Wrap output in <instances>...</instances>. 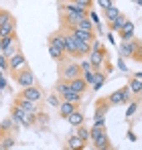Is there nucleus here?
<instances>
[{
	"label": "nucleus",
	"mask_w": 142,
	"mask_h": 150,
	"mask_svg": "<svg viewBox=\"0 0 142 150\" xmlns=\"http://www.w3.org/2000/svg\"><path fill=\"white\" fill-rule=\"evenodd\" d=\"M108 101H110V105H124V103H130V101H132V93H130L128 85H124V87H120V89H116V91H112V93L108 96Z\"/></svg>",
	"instance_id": "0eeeda50"
},
{
	"label": "nucleus",
	"mask_w": 142,
	"mask_h": 150,
	"mask_svg": "<svg viewBox=\"0 0 142 150\" xmlns=\"http://www.w3.org/2000/svg\"><path fill=\"white\" fill-rule=\"evenodd\" d=\"M6 87H8V81H6V77H4V75H2V77H0V89H2V91H4V89H6Z\"/></svg>",
	"instance_id": "c9c22d12"
},
{
	"label": "nucleus",
	"mask_w": 142,
	"mask_h": 150,
	"mask_svg": "<svg viewBox=\"0 0 142 150\" xmlns=\"http://www.w3.org/2000/svg\"><path fill=\"white\" fill-rule=\"evenodd\" d=\"M0 91H2V89H0Z\"/></svg>",
	"instance_id": "79ce46f5"
},
{
	"label": "nucleus",
	"mask_w": 142,
	"mask_h": 150,
	"mask_svg": "<svg viewBox=\"0 0 142 150\" xmlns=\"http://www.w3.org/2000/svg\"><path fill=\"white\" fill-rule=\"evenodd\" d=\"M85 144H87V142H83V140L77 138L75 134H71L69 138H67V148L69 150H85Z\"/></svg>",
	"instance_id": "6ab92c4d"
},
{
	"label": "nucleus",
	"mask_w": 142,
	"mask_h": 150,
	"mask_svg": "<svg viewBox=\"0 0 142 150\" xmlns=\"http://www.w3.org/2000/svg\"><path fill=\"white\" fill-rule=\"evenodd\" d=\"M65 30H69L71 37L75 39V41H79V43H85V45H92L95 39V33H85V30H77V28H73V26H63Z\"/></svg>",
	"instance_id": "9d476101"
},
{
	"label": "nucleus",
	"mask_w": 142,
	"mask_h": 150,
	"mask_svg": "<svg viewBox=\"0 0 142 150\" xmlns=\"http://www.w3.org/2000/svg\"><path fill=\"white\" fill-rule=\"evenodd\" d=\"M92 132V144L95 150H112V142L108 138V132H106V126H92L89 128Z\"/></svg>",
	"instance_id": "f257e3e1"
},
{
	"label": "nucleus",
	"mask_w": 142,
	"mask_h": 150,
	"mask_svg": "<svg viewBox=\"0 0 142 150\" xmlns=\"http://www.w3.org/2000/svg\"><path fill=\"white\" fill-rule=\"evenodd\" d=\"M0 53H2V51H0Z\"/></svg>",
	"instance_id": "37998d69"
},
{
	"label": "nucleus",
	"mask_w": 142,
	"mask_h": 150,
	"mask_svg": "<svg viewBox=\"0 0 142 150\" xmlns=\"http://www.w3.org/2000/svg\"><path fill=\"white\" fill-rule=\"evenodd\" d=\"M136 110H138V101H130L128 103V110H126V118H132L136 114Z\"/></svg>",
	"instance_id": "2f4dec72"
},
{
	"label": "nucleus",
	"mask_w": 142,
	"mask_h": 150,
	"mask_svg": "<svg viewBox=\"0 0 142 150\" xmlns=\"http://www.w3.org/2000/svg\"><path fill=\"white\" fill-rule=\"evenodd\" d=\"M73 28H77V30H85V33H95V26H94V23L89 21V16L77 21V23L73 25Z\"/></svg>",
	"instance_id": "aec40b11"
},
{
	"label": "nucleus",
	"mask_w": 142,
	"mask_h": 150,
	"mask_svg": "<svg viewBox=\"0 0 142 150\" xmlns=\"http://www.w3.org/2000/svg\"><path fill=\"white\" fill-rule=\"evenodd\" d=\"M14 105H18V108H23L26 114H31V116H39L41 114V105L39 103H33V101H26V100H21V98H14Z\"/></svg>",
	"instance_id": "9b49d317"
},
{
	"label": "nucleus",
	"mask_w": 142,
	"mask_h": 150,
	"mask_svg": "<svg viewBox=\"0 0 142 150\" xmlns=\"http://www.w3.org/2000/svg\"><path fill=\"white\" fill-rule=\"evenodd\" d=\"M0 142L4 144V148H8V150H12V148H14V144H16L14 134H6V136H2V138H0Z\"/></svg>",
	"instance_id": "cd10ccee"
},
{
	"label": "nucleus",
	"mask_w": 142,
	"mask_h": 150,
	"mask_svg": "<svg viewBox=\"0 0 142 150\" xmlns=\"http://www.w3.org/2000/svg\"><path fill=\"white\" fill-rule=\"evenodd\" d=\"M69 89H71V87H69V81H63V79H59V81L55 83V93H57L59 98H61L63 93H67Z\"/></svg>",
	"instance_id": "bb28decb"
},
{
	"label": "nucleus",
	"mask_w": 142,
	"mask_h": 150,
	"mask_svg": "<svg viewBox=\"0 0 142 150\" xmlns=\"http://www.w3.org/2000/svg\"><path fill=\"white\" fill-rule=\"evenodd\" d=\"M120 59H132L136 51V39L134 41H120Z\"/></svg>",
	"instance_id": "f8f14e48"
},
{
	"label": "nucleus",
	"mask_w": 142,
	"mask_h": 150,
	"mask_svg": "<svg viewBox=\"0 0 142 150\" xmlns=\"http://www.w3.org/2000/svg\"><path fill=\"white\" fill-rule=\"evenodd\" d=\"M120 14H122V12H120V8L114 4L112 8H108V10L104 12V21H106V23H112V21H116V18H118Z\"/></svg>",
	"instance_id": "5701e85b"
},
{
	"label": "nucleus",
	"mask_w": 142,
	"mask_h": 150,
	"mask_svg": "<svg viewBox=\"0 0 142 150\" xmlns=\"http://www.w3.org/2000/svg\"><path fill=\"white\" fill-rule=\"evenodd\" d=\"M77 77H81V67L79 63H75V59H65L63 63H59V79L71 81Z\"/></svg>",
	"instance_id": "7ed1b4c3"
},
{
	"label": "nucleus",
	"mask_w": 142,
	"mask_h": 150,
	"mask_svg": "<svg viewBox=\"0 0 142 150\" xmlns=\"http://www.w3.org/2000/svg\"><path fill=\"white\" fill-rule=\"evenodd\" d=\"M106 79H108V73H104V71H94V81L89 83V87H92L94 91L102 89L104 83H106Z\"/></svg>",
	"instance_id": "2eb2a0df"
},
{
	"label": "nucleus",
	"mask_w": 142,
	"mask_h": 150,
	"mask_svg": "<svg viewBox=\"0 0 142 150\" xmlns=\"http://www.w3.org/2000/svg\"><path fill=\"white\" fill-rule=\"evenodd\" d=\"M87 59L94 65V71H104V73H110L112 71V65L108 61V49L106 47H102V49H97V51H92Z\"/></svg>",
	"instance_id": "f03ea898"
},
{
	"label": "nucleus",
	"mask_w": 142,
	"mask_h": 150,
	"mask_svg": "<svg viewBox=\"0 0 142 150\" xmlns=\"http://www.w3.org/2000/svg\"><path fill=\"white\" fill-rule=\"evenodd\" d=\"M0 150H8V148H4V144H2V142H0Z\"/></svg>",
	"instance_id": "ea45409f"
},
{
	"label": "nucleus",
	"mask_w": 142,
	"mask_h": 150,
	"mask_svg": "<svg viewBox=\"0 0 142 150\" xmlns=\"http://www.w3.org/2000/svg\"><path fill=\"white\" fill-rule=\"evenodd\" d=\"M81 98H83V96H81V93H75L73 89H69L67 93H63V96H61V100H63V101H71V103H75V105H79Z\"/></svg>",
	"instance_id": "b1692460"
},
{
	"label": "nucleus",
	"mask_w": 142,
	"mask_h": 150,
	"mask_svg": "<svg viewBox=\"0 0 142 150\" xmlns=\"http://www.w3.org/2000/svg\"><path fill=\"white\" fill-rule=\"evenodd\" d=\"M108 43H110V45H116V39H114V33H110V35H108Z\"/></svg>",
	"instance_id": "4c0bfd02"
},
{
	"label": "nucleus",
	"mask_w": 142,
	"mask_h": 150,
	"mask_svg": "<svg viewBox=\"0 0 142 150\" xmlns=\"http://www.w3.org/2000/svg\"><path fill=\"white\" fill-rule=\"evenodd\" d=\"M75 110H79V105H75V103H71V101H61V105H59V116L67 120Z\"/></svg>",
	"instance_id": "f3484780"
},
{
	"label": "nucleus",
	"mask_w": 142,
	"mask_h": 150,
	"mask_svg": "<svg viewBox=\"0 0 142 150\" xmlns=\"http://www.w3.org/2000/svg\"><path fill=\"white\" fill-rule=\"evenodd\" d=\"M126 21H128V18H126L124 14H120V16L116 18V21L108 23V26H110V30H112V33H120V28L124 26V23H126Z\"/></svg>",
	"instance_id": "393cba45"
},
{
	"label": "nucleus",
	"mask_w": 142,
	"mask_h": 150,
	"mask_svg": "<svg viewBox=\"0 0 142 150\" xmlns=\"http://www.w3.org/2000/svg\"><path fill=\"white\" fill-rule=\"evenodd\" d=\"M0 69H2V71H4V69H8V59H6L2 53H0Z\"/></svg>",
	"instance_id": "f704fd0d"
},
{
	"label": "nucleus",
	"mask_w": 142,
	"mask_h": 150,
	"mask_svg": "<svg viewBox=\"0 0 142 150\" xmlns=\"http://www.w3.org/2000/svg\"><path fill=\"white\" fill-rule=\"evenodd\" d=\"M134 35H136V25L132 21H126L124 26L120 28V41H134Z\"/></svg>",
	"instance_id": "ddd939ff"
},
{
	"label": "nucleus",
	"mask_w": 142,
	"mask_h": 150,
	"mask_svg": "<svg viewBox=\"0 0 142 150\" xmlns=\"http://www.w3.org/2000/svg\"><path fill=\"white\" fill-rule=\"evenodd\" d=\"M10 21H14V16H12L8 10H2V8H0V26L6 25V23H10Z\"/></svg>",
	"instance_id": "c756f323"
},
{
	"label": "nucleus",
	"mask_w": 142,
	"mask_h": 150,
	"mask_svg": "<svg viewBox=\"0 0 142 150\" xmlns=\"http://www.w3.org/2000/svg\"><path fill=\"white\" fill-rule=\"evenodd\" d=\"M16 98L26 100V101H33V103H39V105H41V101L45 100V93H43V89H41L39 85H31V87L21 89V91L16 93Z\"/></svg>",
	"instance_id": "39448f33"
},
{
	"label": "nucleus",
	"mask_w": 142,
	"mask_h": 150,
	"mask_svg": "<svg viewBox=\"0 0 142 150\" xmlns=\"http://www.w3.org/2000/svg\"><path fill=\"white\" fill-rule=\"evenodd\" d=\"M67 122H69L73 128H79V126H83V122H85V116H83L79 110H75V112L71 114L69 118H67Z\"/></svg>",
	"instance_id": "4be33fe9"
},
{
	"label": "nucleus",
	"mask_w": 142,
	"mask_h": 150,
	"mask_svg": "<svg viewBox=\"0 0 142 150\" xmlns=\"http://www.w3.org/2000/svg\"><path fill=\"white\" fill-rule=\"evenodd\" d=\"M69 87L73 89V91H75V93H81V96H83V93L87 91V81H85L83 77L71 79V81H69Z\"/></svg>",
	"instance_id": "dca6fc26"
},
{
	"label": "nucleus",
	"mask_w": 142,
	"mask_h": 150,
	"mask_svg": "<svg viewBox=\"0 0 142 150\" xmlns=\"http://www.w3.org/2000/svg\"><path fill=\"white\" fill-rule=\"evenodd\" d=\"M132 59L142 63V41H138V39H136V51H134V57Z\"/></svg>",
	"instance_id": "7c9ffc66"
},
{
	"label": "nucleus",
	"mask_w": 142,
	"mask_h": 150,
	"mask_svg": "<svg viewBox=\"0 0 142 150\" xmlns=\"http://www.w3.org/2000/svg\"><path fill=\"white\" fill-rule=\"evenodd\" d=\"M18 132V124L12 120V118H6L0 122V138L6 136V134H16Z\"/></svg>",
	"instance_id": "4468645a"
},
{
	"label": "nucleus",
	"mask_w": 142,
	"mask_h": 150,
	"mask_svg": "<svg viewBox=\"0 0 142 150\" xmlns=\"http://www.w3.org/2000/svg\"><path fill=\"white\" fill-rule=\"evenodd\" d=\"M132 2H134V0H132Z\"/></svg>",
	"instance_id": "c03bdc74"
},
{
	"label": "nucleus",
	"mask_w": 142,
	"mask_h": 150,
	"mask_svg": "<svg viewBox=\"0 0 142 150\" xmlns=\"http://www.w3.org/2000/svg\"><path fill=\"white\" fill-rule=\"evenodd\" d=\"M12 35H16V18L0 26V39H4V37H12Z\"/></svg>",
	"instance_id": "a211bd4d"
},
{
	"label": "nucleus",
	"mask_w": 142,
	"mask_h": 150,
	"mask_svg": "<svg viewBox=\"0 0 142 150\" xmlns=\"http://www.w3.org/2000/svg\"><path fill=\"white\" fill-rule=\"evenodd\" d=\"M118 69H120V71H124V73L128 71V67H126V63H124V59H120V61H118Z\"/></svg>",
	"instance_id": "e433bc0d"
},
{
	"label": "nucleus",
	"mask_w": 142,
	"mask_h": 150,
	"mask_svg": "<svg viewBox=\"0 0 142 150\" xmlns=\"http://www.w3.org/2000/svg\"><path fill=\"white\" fill-rule=\"evenodd\" d=\"M75 136H77V138H81L83 142L92 140V132H89V128H85V126H79V128H75Z\"/></svg>",
	"instance_id": "a878e982"
},
{
	"label": "nucleus",
	"mask_w": 142,
	"mask_h": 150,
	"mask_svg": "<svg viewBox=\"0 0 142 150\" xmlns=\"http://www.w3.org/2000/svg\"><path fill=\"white\" fill-rule=\"evenodd\" d=\"M128 89H130V93H134L136 98L142 96V81L136 79V77H130V79H128Z\"/></svg>",
	"instance_id": "412c9836"
},
{
	"label": "nucleus",
	"mask_w": 142,
	"mask_h": 150,
	"mask_svg": "<svg viewBox=\"0 0 142 150\" xmlns=\"http://www.w3.org/2000/svg\"><path fill=\"white\" fill-rule=\"evenodd\" d=\"M134 2H136V4H138V6H142V0H134Z\"/></svg>",
	"instance_id": "58836bf2"
},
{
	"label": "nucleus",
	"mask_w": 142,
	"mask_h": 150,
	"mask_svg": "<svg viewBox=\"0 0 142 150\" xmlns=\"http://www.w3.org/2000/svg\"><path fill=\"white\" fill-rule=\"evenodd\" d=\"M89 21H92V23H94V26L102 25V23H99V16H97V14H95L94 10H89Z\"/></svg>",
	"instance_id": "72a5a7b5"
},
{
	"label": "nucleus",
	"mask_w": 142,
	"mask_h": 150,
	"mask_svg": "<svg viewBox=\"0 0 142 150\" xmlns=\"http://www.w3.org/2000/svg\"><path fill=\"white\" fill-rule=\"evenodd\" d=\"M110 101L108 98H102V100L95 101V112H94V126H106V116H108V110H110Z\"/></svg>",
	"instance_id": "423d86ee"
},
{
	"label": "nucleus",
	"mask_w": 142,
	"mask_h": 150,
	"mask_svg": "<svg viewBox=\"0 0 142 150\" xmlns=\"http://www.w3.org/2000/svg\"><path fill=\"white\" fill-rule=\"evenodd\" d=\"M12 77H14L16 85H21V89L31 87V85H37V79H35V73H33L31 67H24L23 71H18L16 75H12Z\"/></svg>",
	"instance_id": "1a4fd4ad"
},
{
	"label": "nucleus",
	"mask_w": 142,
	"mask_h": 150,
	"mask_svg": "<svg viewBox=\"0 0 142 150\" xmlns=\"http://www.w3.org/2000/svg\"><path fill=\"white\" fill-rule=\"evenodd\" d=\"M24 67H28V63H26V57H24L23 51L14 53V55L8 59V73L10 75H16L18 71H23Z\"/></svg>",
	"instance_id": "6e6552de"
},
{
	"label": "nucleus",
	"mask_w": 142,
	"mask_h": 150,
	"mask_svg": "<svg viewBox=\"0 0 142 150\" xmlns=\"http://www.w3.org/2000/svg\"><path fill=\"white\" fill-rule=\"evenodd\" d=\"M10 118L18 126H23V128H33V126L37 124V118H35V116L26 114L23 108H18V105H14V103H12V108H10Z\"/></svg>",
	"instance_id": "20e7f679"
},
{
	"label": "nucleus",
	"mask_w": 142,
	"mask_h": 150,
	"mask_svg": "<svg viewBox=\"0 0 142 150\" xmlns=\"http://www.w3.org/2000/svg\"><path fill=\"white\" fill-rule=\"evenodd\" d=\"M97 6L106 12L108 8H112V6H114V0H97Z\"/></svg>",
	"instance_id": "473e14b6"
},
{
	"label": "nucleus",
	"mask_w": 142,
	"mask_h": 150,
	"mask_svg": "<svg viewBox=\"0 0 142 150\" xmlns=\"http://www.w3.org/2000/svg\"><path fill=\"white\" fill-rule=\"evenodd\" d=\"M61 98H59V96H57V93H55V91H53V93H51V96H49L47 98V103L49 105H51V108H57V110H59V105H61Z\"/></svg>",
	"instance_id": "c85d7f7f"
},
{
	"label": "nucleus",
	"mask_w": 142,
	"mask_h": 150,
	"mask_svg": "<svg viewBox=\"0 0 142 150\" xmlns=\"http://www.w3.org/2000/svg\"><path fill=\"white\" fill-rule=\"evenodd\" d=\"M2 75H4V71H2V69H0V77H2Z\"/></svg>",
	"instance_id": "a19ab883"
}]
</instances>
